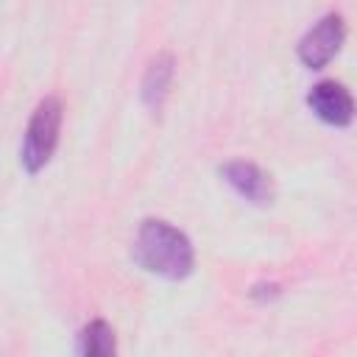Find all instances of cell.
Segmentation results:
<instances>
[{
  "mask_svg": "<svg viewBox=\"0 0 357 357\" xmlns=\"http://www.w3.org/2000/svg\"><path fill=\"white\" fill-rule=\"evenodd\" d=\"M343 39H346L343 17H340V14H326V17H321V20L301 36V42H298V59H301V64L310 67V70L326 67V64L337 56Z\"/></svg>",
  "mask_w": 357,
  "mask_h": 357,
  "instance_id": "3",
  "label": "cell"
},
{
  "mask_svg": "<svg viewBox=\"0 0 357 357\" xmlns=\"http://www.w3.org/2000/svg\"><path fill=\"white\" fill-rule=\"evenodd\" d=\"M170 81H173V56L162 53L148 64V70L142 75V89L139 92H142V100H145L148 109H162V103L167 98V89H170Z\"/></svg>",
  "mask_w": 357,
  "mask_h": 357,
  "instance_id": "6",
  "label": "cell"
},
{
  "mask_svg": "<svg viewBox=\"0 0 357 357\" xmlns=\"http://www.w3.org/2000/svg\"><path fill=\"white\" fill-rule=\"evenodd\" d=\"M134 262L162 279H184L192 273L195 251L190 237L167 220L148 218L134 237Z\"/></svg>",
  "mask_w": 357,
  "mask_h": 357,
  "instance_id": "1",
  "label": "cell"
},
{
  "mask_svg": "<svg viewBox=\"0 0 357 357\" xmlns=\"http://www.w3.org/2000/svg\"><path fill=\"white\" fill-rule=\"evenodd\" d=\"M59 128H61V103H59V98L39 100V106L33 109V114L28 120L25 139H22V153H20V162L28 173H39L50 162V156L59 145Z\"/></svg>",
  "mask_w": 357,
  "mask_h": 357,
  "instance_id": "2",
  "label": "cell"
},
{
  "mask_svg": "<svg viewBox=\"0 0 357 357\" xmlns=\"http://www.w3.org/2000/svg\"><path fill=\"white\" fill-rule=\"evenodd\" d=\"M220 176L226 178V184L240 195L245 198L248 204H257V206H265L273 201V181L265 170H259L254 162H226L220 167Z\"/></svg>",
  "mask_w": 357,
  "mask_h": 357,
  "instance_id": "5",
  "label": "cell"
},
{
  "mask_svg": "<svg viewBox=\"0 0 357 357\" xmlns=\"http://www.w3.org/2000/svg\"><path fill=\"white\" fill-rule=\"evenodd\" d=\"M307 106L312 109V114L318 120H324L326 126H335V128H343L354 120V98L337 81L315 84L307 95Z\"/></svg>",
  "mask_w": 357,
  "mask_h": 357,
  "instance_id": "4",
  "label": "cell"
},
{
  "mask_svg": "<svg viewBox=\"0 0 357 357\" xmlns=\"http://www.w3.org/2000/svg\"><path fill=\"white\" fill-rule=\"evenodd\" d=\"M78 354H92V357H100V354H112L114 351V332L106 321H92L86 324L81 332H78Z\"/></svg>",
  "mask_w": 357,
  "mask_h": 357,
  "instance_id": "7",
  "label": "cell"
}]
</instances>
